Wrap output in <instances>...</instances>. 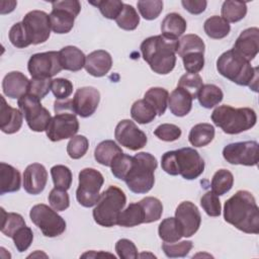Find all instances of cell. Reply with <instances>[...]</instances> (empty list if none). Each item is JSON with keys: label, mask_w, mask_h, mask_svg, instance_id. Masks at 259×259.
I'll return each mask as SVG.
<instances>
[{"label": "cell", "mask_w": 259, "mask_h": 259, "mask_svg": "<svg viewBox=\"0 0 259 259\" xmlns=\"http://www.w3.org/2000/svg\"><path fill=\"white\" fill-rule=\"evenodd\" d=\"M224 219L246 234L259 233V208L253 194L238 190L224 205Z\"/></svg>", "instance_id": "1"}, {"label": "cell", "mask_w": 259, "mask_h": 259, "mask_svg": "<svg viewBox=\"0 0 259 259\" xmlns=\"http://www.w3.org/2000/svg\"><path fill=\"white\" fill-rule=\"evenodd\" d=\"M178 39L163 34L150 36L141 44V53L151 70L160 75L169 74L176 65Z\"/></svg>", "instance_id": "2"}, {"label": "cell", "mask_w": 259, "mask_h": 259, "mask_svg": "<svg viewBox=\"0 0 259 259\" xmlns=\"http://www.w3.org/2000/svg\"><path fill=\"white\" fill-rule=\"evenodd\" d=\"M217 69L222 76L232 82L257 91L258 68H253L250 62L235 50H229L219 57Z\"/></svg>", "instance_id": "3"}, {"label": "cell", "mask_w": 259, "mask_h": 259, "mask_svg": "<svg viewBox=\"0 0 259 259\" xmlns=\"http://www.w3.org/2000/svg\"><path fill=\"white\" fill-rule=\"evenodd\" d=\"M211 120L224 133L237 135L252 128L257 121L254 109L249 107L234 108L230 105H221L211 113Z\"/></svg>", "instance_id": "4"}, {"label": "cell", "mask_w": 259, "mask_h": 259, "mask_svg": "<svg viewBox=\"0 0 259 259\" xmlns=\"http://www.w3.org/2000/svg\"><path fill=\"white\" fill-rule=\"evenodd\" d=\"M133 158L132 168L123 181L134 193H147L155 183L154 172L158 166L157 159L147 152L138 153Z\"/></svg>", "instance_id": "5"}, {"label": "cell", "mask_w": 259, "mask_h": 259, "mask_svg": "<svg viewBox=\"0 0 259 259\" xmlns=\"http://www.w3.org/2000/svg\"><path fill=\"white\" fill-rule=\"evenodd\" d=\"M126 202L124 192L117 186L110 185L100 193V197L92 211L94 221L102 227L110 228L117 225L119 213Z\"/></svg>", "instance_id": "6"}, {"label": "cell", "mask_w": 259, "mask_h": 259, "mask_svg": "<svg viewBox=\"0 0 259 259\" xmlns=\"http://www.w3.org/2000/svg\"><path fill=\"white\" fill-rule=\"evenodd\" d=\"M103 175L94 168H84L79 173V185L76 190L78 202L85 206H94L99 197L100 189L103 185Z\"/></svg>", "instance_id": "7"}, {"label": "cell", "mask_w": 259, "mask_h": 259, "mask_svg": "<svg viewBox=\"0 0 259 259\" xmlns=\"http://www.w3.org/2000/svg\"><path fill=\"white\" fill-rule=\"evenodd\" d=\"M29 217L31 222L41 231L42 235L54 238L62 235L66 230L65 220L47 204L39 203L31 207Z\"/></svg>", "instance_id": "8"}, {"label": "cell", "mask_w": 259, "mask_h": 259, "mask_svg": "<svg viewBox=\"0 0 259 259\" xmlns=\"http://www.w3.org/2000/svg\"><path fill=\"white\" fill-rule=\"evenodd\" d=\"M17 104L31 131L41 133L47 130L52 116L49 110L41 105L39 98L26 93L18 98Z\"/></svg>", "instance_id": "9"}, {"label": "cell", "mask_w": 259, "mask_h": 259, "mask_svg": "<svg viewBox=\"0 0 259 259\" xmlns=\"http://www.w3.org/2000/svg\"><path fill=\"white\" fill-rule=\"evenodd\" d=\"M21 22L30 45L42 44L49 39L52 27L50 15L45 11H29Z\"/></svg>", "instance_id": "10"}, {"label": "cell", "mask_w": 259, "mask_h": 259, "mask_svg": "<svg viewBox=\"0 0 259 259\" xmlns=\"http://www.w3.org/2000/svg\"><path fill=\"white\" fill-rule=\"evenodd\" d=\"M223 157L233 165L256 166L259 159L258 143L256 141H246L229 144L223 150Z\"/></svg>", "instance_id": "11"}, {"label": "cell", "mask_w": 259, "mask_h": 259, "mask_svg": "<svg viewBox=\"0 0 259 259\" xmlns=\"http://www.w3.org/2000/svg\"><path fill=\"white\" fill-rule=\"evenodd\" d=\"M31 78H52L60 73L63 68L59 52L51 51L32 55L27 63Z\"/></svg>", "instance_id": "12"}, {"label": "cell", "mask_w": 259, "mask_h": 259, "mask_svg": "<svg viewBox=\"0 0 259 259\" xmlns=\"http://www.w3.org/2000/svg\"><path fill=\"white\" fill-rule=\"evenodd\" d=\"M79 131V121L76 114L72 111L56 113L50 120L46 130L47 137L52 142H59L73 138Z\"/></svg>", "instance_id": "13"}, {"label": "cell", "mask_w": 259, "mask_h": 259, "mask_svg": "<svg viewBox=\"0 0 259 259\" xmlns=\"http://www.w3.org/2000/svg\"><path fill=\"white\" fill-rule=\"evenodd\" d=\"M178 175L186 180L199 177L204 170V161L193 148H181L175 151Z\"/></svg>", "instance_id": "14"}, {"label": "cell", "mask_w": 259, "mask_h": 259, "mask_svg": "<svg viewBox=\"0 0 259 259\" xmlns=\"http://www.w3.org/2000/svg\"><path fill=\"white\" fill-rule=\"evenodd\" d=\"M115 140L126 149L138 151L143 149L147 142V135L130 119L120 120L114 130Z\"/></svg>", "instance_id": "15"}, {"label": "cell", "mask_w": 259, "mask_h": 259, "mask_svg": "<svg viewBox=\"0 0 259 259\" xmlns=\"http://www.w3.org/2000/svg\"><path fill=\"white\" fill-rule=\"evenodd\" d=\"M100 101L99 91L91 86L77 89L72 99L73 111L81 117L91 116L98 107Z\"/></svg>", "instance_id": "16"}, {"label": "cell", "mask_w": 259, "mask_h": 259, "mask_svg": "<svg viewBox=\"0 0 259 259\" xmlns=\"http://www.w3.org/2000/svg\"><path fill=\"white\" fill-rule=\"evenodd\" d=\"M175 218L180 224L183 237L193 236L201 224V215L197 206L191 201H182L175 210Z\"/></svg>", "instance_id": "17"}, {"label": "cell", "mask_w": 259, "mask_h": 259, "mask_svg": "<svg viewBox=\"0 0 259 259\" xmlns=\"http://www.w3.org/2000/svg\"><path fill=\"white\" fill-rule=\"evenodd\" d=\"M48 182V172L44 165L32 163L28 165L23 172V188L32 195L44 191Z\"/></svg>", "instance_id": "18"}, {"label": "cell", "mask_w": 259, "mask_h": 259, "mask_svg": "<svg viewBox=\"0 0 259 259\" xmlns=\"http://www.w3.org/2000/svg\"><path fill=\"white\" fill-rule=\"evenodd\" d=\"M233 50L244 57L247 61H252L259 52L258 27H250L243 30L235 41Z\"/></svg>", "instance_id": "19"}, {"label": "cell", "mask_w": 259, "mask_h": 259, "mask_svg": "<svg viewBox=\"0 0 259 259\" xmlns=\"http://www.w3.org/2000/svg\"><path fill=\"white\" fill-rule=\"evenodd\" d=\"M0 130L8 135L17 133L23 121V114L21 110L8 105L2 95L0 96Z\"/></svg>", "instance_id": "20"}, {"label": "cell", "mask_w": 259, "mask_h": 259, "mask_svg": "<svg viewBox=\"0 0 259 259\" xmlns=\"http://www.w3.org/2000/svg\"><path fill=\"white\" fill-rule=\"evenodd\" d=\"M30 80L19 71H12L5 75L2 81L3 93L9 98H20L28 92Z\"/></svg>", "instance_id": "21"}, {"label": "cell", "mask_w": 259, "mask_h": 259, "mask_svg": "<svg viewBox=\"0 0 259 259\" xmlns=\"http://www.w3.org/2000/svg\"><path fill=\"white\" fill-rule=\"evenodd\" d=\"M112 66L110 54L104 50H97L86 56L85 70L93 77L105 76Z\"/></svg>", "instance_id": "22"}, {"label": "cell", "mask_w": 259, "mask_h": 259, "mask_svg": "<svg viewBox=\"0 0 259 259\" xmlns=\"http://www.w3.org/2000/svg\"><path fill=\"white\" fill-rule=\"evenodd\" d=\"M168 105L170 111L175 116H185L187 115L192 108V97L184 89L176 87L168 98Z\"/></svg>", "instance_id": "23"}, {"label": "cell", "mask_w": 259, "mask_h": 259, "mask_svg": "<svg viewBox=\"0 0 259 259\" xmlns=\"http://www.w3.org/2000/svg\"><path fill=\"white\" fill-rule=\"evenodd\" d=\"M52 12L50 13V21L52 30L55 33L63 34L68 33L74 26L75 18L77 17L71 11H68L64 8L52 6Z\"/></svg>", "instance_id": "24"}, {"label": "cell", "mask_w": 259, "mask_h": 259, "mask_svg": "<svg viewBox=\"0 0 259 259\" xmlns=\"http://www.w3.org/2000/svg\"><path fill=\"white\" fill-rule=\"evenodd\" d=\"M60 61L64 70L78 72L85 66L86 56L84 53L74 46H67L59 52Z\"/></svg>", "instance_id": "25"}, {"label": "cell", "mask_w": 259, "mask_h": 259, "mask_svg": "<svg viewBox=\"0 0 259 259\" xmlns=\"http://www.w3.org/2000/svg\"><path fill=\"white\" fill-rule=\"evenodd\" d=\"M21 177L19 171L4 162L0 163V194L15 192L20 189Z\"/></svg>", "instance_id": "26"}, {"label": "cell", "mask_w": 259, "mask_h": 259, "mask_svg": "<svg viewBox=\"0 0 259 259\" xmlns=\"http://www.w3.org/2000/svg\"><path fill=\"white\" fill-rule=\"evenodd\" d=\"M187 28L186 20L178 13H168L161 23L162 34L166 37L178 39Z\"/></svg>", "instance_id": "27"}, {"label": "cell", "mask_w": 259, "mask_h": 259, "mask_svg": "<svg viewBox=\"0 0 259 259\" xmlns=\"http://www.w3.org/2000/svg\"><path fill=\"white\" fill-rule=\"evenodd\" d=\"M121 148L111 140L102 141L97 145L94 150V158L95 160L103 165L110 167L112 161L120 154H122Z\"/></svg>", "instance_id": "28"}, {"label": "cell", "mask_w": 259, "mask_h": 259, "mask_svg": "<svg viewBox=\"0 0 259 259\" xmlns=\"http://www.w3.org/2000/svg\"><path fill=\"white\" fill-rule=\"evenodd\" d=\"M141 224H145V213L140 202L130 203L125 209L121 210L117 220V225L125 228L136 227Z\"/></svg>", "instance_id": "29"}, {"label": "cell", "mask_w": 259, "mask_h": 259, "mask_svg": "<svg viewBox=\"0 0 259 259\" xmlns=\"http://www.w3.org/2000/svg\"><path fill=\"white\" fill-rule=\"evenodd\" d=\"M214 138V127L210 123H197L191 127L188 141L193 147H204Z\"/></svg>", "instance_id": "30"}, {"label": "cell", "mask_w": 259, "mask_h": 259, "mask_svg": "<svg viewBox=\"0 0 259 259\" xmlns=\"http://www.w3.org/2000/svg\"><path fill=\"white\" fill-rule=\"evenodd\" d=\"M206 35L213 39H221L226 37L231 30L230 23L222 16L213 15L207 18L203 24Z\"/></svg>", "instance_id": "31"}, {"label": "cell", "mask_w": 259, "mask_h": 259, "mask_svg": "<svg viewBox=\"0 0 259 259\" xmlns=\"http://www.w3.org/2000/svg\"><path fill=\"white\" fill-rule=\"evenodd\" d=\"M159 237L166 243L178 242L183 237V232L176 218H167L163 220L158 228Z\"/></svg>", "instance_id": "32"}, {"label": "cell", "mask_w": 259, "mask_h": 259, "mask_svg": "<svg viewBox=\"0 0 259 259\" xmlns=\"http://www.w3.org/2000/svg\"><path fill=\"white\" fill-rule=\"evenodd\" d=\"M224 97L222 89L214 84H204L200 88L197 99L200 105L204 108H212L218 105Z\"/></svg>", "instance_id": "33"}, {"label": "cell", "mask_w": 259, "mask_h": 259, "mask_svg": "<svg viewBox=\"0 0 259 259\" xmlns=\"http://www.w3.org/2000/svg\"><path fill=\"white\" fill-rule=\"evenodd\" d=\"M168 91L162 87H152L145 93L144 96V99L154 107L157 115H162L165 113L168 105Z\"/></svg>", "instance_id": "34"}, {"label": "cell", "mask_w": 259, "mask_h": 259, "mask_svg": "<svg viewBox=\"0 0 259 259\" xmlns=\"http://www.w3.org/2000/svg\"><path fill=\"white\" fill-rule=\"evenodd\" d=\"M131 115L133 119L138 123L146 124L154 120L157 112L154 107L145 99H139L133 103L131 108Z\"/></svg>", "instance_id": "35"}, {"label": "cell", "mask_w": 259, "mask_h": 259, "mask_svg": "<svg viewBox=\"0 0 259 259\" xmlns=\"http://www.w3.org/2000/svg\"><path fill=\"white\" fill-rule=\"evenodd\" d=\"M222 17L228 22H238L247 14V4L242 1L227 0L222 5Z\"/></svg>", "instance_id": "36"}, {"label": "cell", "mask_w": 259, "mask_h": 259, "mask_svg": "<svg viewBox=\"0 0 259 259\" xmlns=\"http://www.w3.org/2000/svg\"><path fill=\"white\" fill-rule=\"evenodd\" d=\"M205 45L201 37L197 34H186L178 40V48L176 54L183 58L185 55L190 53H202L204 54Z\"/></svg>", "instance_id": "37"}, {"label": "cell", "mask_w": 259, "mask_h": 259, "mask_svg": "<svg viewBox=\"0 0 259 259\" xmlns=\"http://www.w3.org/2000/svg\"><path fill=\"white\" fill-rule=\"evenodd\" d=\"M1 232L11 239L20 228L26 226L25 221L21 214L16 212H6L3 207H1Z\"/></svg>", "instance_id": "38"}, {"label": "cell", "mask_w": 259, "mask_h": 259, "mask_svg": "<svg viewBox=\"0 0 259 259\" xmlns=\"http://www.w3.org/2000/svg\"><path fill=\"white\" fill-rule=\"evenodd\" d=\"M234 184V176L233 174L227 169H220L218 170L211 179L210 186L211 191L215 193L218 196L224 195L228 191L231 190Z\"/></svg>", "instance_id": "39"}, {"label": "cell", "mask_w": 259, "mask_h": 259, "mask_svg": "<svg viewBox=\"0 0 259 259\" xmlns=\"http://www.w3.org/2000/svg\"><path fill=\"white\" fill-rule=\"evenodd\" d=\"M139 202L144 209L145 224L153 223L160 220L163 213V204L158 198L153 196H147L141 199Z\"/></svg>", "instance_id": "40"}, {"label": "cell", "mask_w": 259, "mask_h": 259, "mask_svg": "<svg viewBox=\"0 0 259 259\" xmlns=\"http://www.w3.org/2000/svg\"><path fill=\"white\" fill-rule=\"evenodd\" d=\"M118 27L124 30H134L140 23V16L136 9L130 4H123L120 14L115 19Z\"/></svg>", "instance_id": "41"}, {"label": "cell", "mask_w": 259, "mask_h": 259, "mask_svg": "<svg viewBox=\"0 0 259 259\" xmlns=\"http://www.w3.org/2000/svg\"><path fill=\"white\" fill-rule=\"evenodd\" d=\"M51 175L55 187L68 190L72 184V172L65 165H55L51 168Z\"/></svg>", "instance_id": "42"}, {"label": "cell", "mask_w": 259, "mask_h": 259, "mask_svg": "<svg viewBox=\"0 0 259 259\" xmlns=\"http://www.w3.org/2000/svg\"><path fill=\"white\" fill-rule=\"evenodd\" d=\"M91 5L96 6L101 14L108 19H116L120 14L123 4L119 0H101V1H90Z\"/></svg>", "instance_id": "43"}, {"label": "cell", "mask_w": 259, "mask_h": 259, "mask_svg": "<svg viewBox=\"0 0 259 259\" xmlns=\"http://www.w3.org/2000/svg\"><path fill=\"white\" fill-rule=\"evenodd\" d=\"M137 5L142 17L147 20L156 19L163 10V1L161 0H140Z\"/></svg>", "instance_id": "44"}, {"label": "cell", "mask_w": 259, "mask_h": 259, "mask_svg": "<svg viewBox=\"0 0 259 259\" xmlns=\"http://www.w3.org/2000/svg\"><path fill=\"white\" fill-rule=\"evenodd\" d=\"M89 141L85 136H74L71 138L67 145V153L72 159H80L82 158L88 151Z\"/></svg>", "instance_id": "45"}, {"label": "cell", "mask_w": 259, "mask_h": 259, "mask_svg": "<svg viewBox=\"0 0 259 259\" xmlns=\"http://www.w3.org/2000/svg\"><path fill=\"white\" fill-rule=\"evenodd\" d=\"M133 161H134V158L132 156L125 155L123 153L118 155L110 165L111 173L113 174V176L117 179L124 180L132 168Z\"/></svg>", "instance_id": "46"}, {"label": "cell", "mask_w": 259, "mask_h": 259, "mask_svg": "<svg viewBox=\"0 0 259 259\" xmlns=\"http://www.w3.org/2000/svg\"><path fill=\"white\" fill-rule=\"evenodd\" d=\"M202 85V79L198 74L186 73L182 75L178 81V87L186 90L191 95L192 99L197 97Z\"/></svg>", "instance_id": "47"}, {"label": "cell", "mask_w": 259, "mask_h": 259, "mask_svg": "<svg viewBox=\"0 0 259 259\" xmlns=\"http://www.w3.org/2000/svg\"><path fill=\"white\" fill-rule=\"evenodd\" d=\"M192 242L191 241H181L179 243H163L162 249L165 255L169 258H178V257H185L190 250L192 249Z\"/></svg>", "instance_id": "48"}, {"label": "cell", "mask_w": 259, "mask_h": 259, "mask_svg": "<svg viewBox=\"0 0 259 259\" xmlns=\"http://www.w3.org/2000/svg\"><path fill=\"white\" fill-rule=\"evenodd\" d=\"M200 205L209 217H219L221 214V201L219 196L212 191H207L201 196Z\"/></svg>", "instance_id": "49"}, {"label": "cell", "mask_w": 259, "mask_h": 259, "mask_svg": "<svg viewBox=\"0 0 259 259\" xmlns=\"http://www.w3.org/2000/svg\"><path fill=\"white\" fill-rule=\"evenodd\" d=\"M49 202L57 211H63L70 205V198L67 190L54 187L49 194Z\"/></svg>", "instance_id": "50"}, {"label": "cell", "mask_w": 259, "mask_h": 259, "mask_svg": "<svg viewBox=\"0 0 259 259\" xmlns=\"http://www.w3.org/2000/svg\"><path fill=\"white\" fill-rule=\"evenodd\" d=\"M52 92L57 100H64L69 98L73 92V84L70 80L65 78H56L52 81Z\"/></svg>", "instance_id": "51"}, {"label": "cell", "mask_w": 259, "mask_h": 259, "mask_svg": "<svg viewBox=\"0 0 259 259\" xmlns=\"http://www.w3.org/2000/svg\"><path fill=\"white\" fill-rule=\"evenodd\" d=\"M52 81L51 78H31L27 93L42 99L52 89Z\"/></svg>", "instance_id": "52"}, {"label": "cell", "mask_w": 259, "mask_h": 259, "mask_svg": "<svg viewBox=\"0 0 259 259\" xmlns=\"http://www.w3.org/2000/svg\"><path fill=\"white\" fill-rule=\"evenodd\" d=\"M154 135L162 141L173 142L181 137V128L172 123H162L156 127Z\"/></svg>", "instance_id": "53"}, {"label": "cell", "mask_w": 259, "mask_h": 259, "mask_svg": "<svg viewBox=\"0 0 259 259\" xmlns=\"http://www.w3.org/2000/svg\"><path fill=\"white\" fill-rule=\"evenodd\" d=\"M14 242V246L16 247L18 252L26 251L32 243L33 240V233L30 228L24 226L20 228L12 237Z\"/></svg>", "instance_id": "54"}, {"label": "cell", "mask_w": 259, "mask_h": 259, "mask_svg": "<svg viewBox=\"0 0 259 259\" xmlns=\"http://www.w3.org/2000/svg\"><path fill=\"white\" fill-rule=\"evenodd\" d=\"M9 40L15 48L23 49L28 47L30 44L28 41L27 35L23 28L22 22H17L13 24L9 30Z\"/></svg>", "instance_id": "55"}, {"label": "cell", "mask_w": 259, "mask_h": 259, "mask_svg": "<svg viewBox=\"0 0 259 259\" xmlns=\"http://www.w3.org/2000/svg\"><path fill=\"white\" fill-rule=\"evenodd\" d=\"M184 69L187 73L197 74L204 66V57L202 53H190L182 58Z\"/></svg>", "instance_id": "56"}, {"label": "cell", "mask_w": 259, "mask_h": 259, "mask_svg": "<svg viewBox=\"0 0 259 259\" xmlns=\"http://www.w3.org/2000/svg\"><path fill=\"white\" fill-rule=\"evenodd\" d=\"M117 256L122 259H136L139 257L136 245L128 239H119L115 244Z\"/></svg>", "instance_id": "57"}, {"label": "cell", "mask_w": 259, "mask_h": 259, "mask_svg": "<svg viewBox=\"0 0 259 259\" xmlns=\"http://www.w3.org/2000/svg\"><path fill=\"white\" fill-rule=\"evenodd\" d=\"M161 166L162 169L169 175H178L175 151H168L163 154L161 158Z\"/></svg>", "instance_id": "58"}, {"label": "cell", "mask_w": 259, "mask_h": 259, "mask_svg": "<svg viewBox=\"0 0 259 259\" xmlns=\"http://www.w3.org/2000/svg\"><path fill=\"white\" fill-rule=\"evenodd\" d=\"M181 4L189 13L197 15L205 10L207 2L205 0H182Z\"/></svg>", "instance_id": "59"}, {"label": "cell", "mask_w": 259, "mask_h": 259, "mask_svg": "<svg viewBox=\"0 0 259 259\" xmlns=\"http://www.w3.org/2000/svg\"><path fill=\"white\" fill-rule=\"evenodd\" d=\"M16 5H17L16 1H2L1 2V14H6V13L12 12Z\"/></svg>", "instance_id": "60"}]
</instances>
